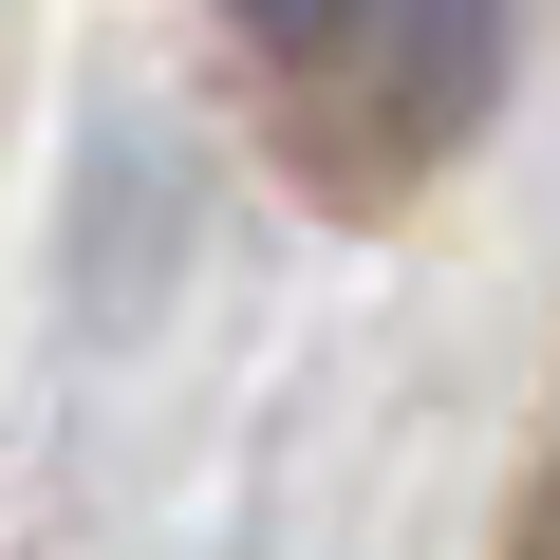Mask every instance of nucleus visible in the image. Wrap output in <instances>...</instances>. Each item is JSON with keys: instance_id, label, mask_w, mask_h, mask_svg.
<instances>
[{"instance_id": "f257e3e1", "label": "nucleus", "mask_w": 560, "mask_h": 560, "mask_svg": "<svg viewBox=\"0 0 560 560\" xmlns=\"http://www.w3.org/2000/svg\"><path fill=\"white\" fill-rule=\"evenodd\" d=\"M337 57H374V150L430 168L467 131V94H486V0H355Z\"/></svg>"}, {"instance_id": "f03ea898", "label": "nucleus", "mask_w": 560, "mask_h": 560, "mask_svg": "<svg viewBox=\"0 0 560 560\" xmlns=\"http://www.w3.org/2000/svg\"><path fill=\"white\" fill-rule=\"evenodd\" d=\"M224 20H243L261 57H337V20H355V0H224Z\"/></svg>"}]
</instances>
